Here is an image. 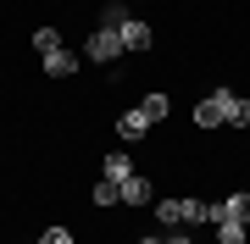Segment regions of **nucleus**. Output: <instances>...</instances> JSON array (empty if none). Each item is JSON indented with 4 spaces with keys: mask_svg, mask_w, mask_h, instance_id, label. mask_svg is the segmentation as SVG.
Returning <instances> with one entry per match:
<instances>
[{
    "mask_svg": "<svg viewBox=\"0 0 250 244\" xmlns=\"http://www.w3.org/2000/svg\"><path fill=\"white\" fill-rule=\"evenodd\" d=\"M195 122L200 128H250V100H239L233 89H217L195 106Z\"/></svg>",
    "mask_w": 250,
    "mask_h": 244,
    "instance_id": "obj_1",
    "label": "nucleus"
},
{
    "mask_svg": "<svg viewBox=\"0 0 250 244\" xmlns=\"http://www.w3.org/2000/svg\"><path fill=\"white\" fill-rule=\"evenodd\" d=\"M34 50H39V61H45L50 78H72V67H78V61H72V50L62 45L56 28H39V34H34Z\"/></svg>",
    "mask_w": 250,
    "mask_h": 244,
    "instance_id": "obj_2",
    "label": "nucleus"
},
{
    "mask_svg": "<svg viewBox=\"0 0 250 244\" xmlns=\"http://www.w3.org/2000/svg\"><path fill=\"white\" fill-rule=\"evenodd\" d=\"M156 217H161V227H206L211 206H200V200H156Z\"/></svg>",
    "mask_w": 250,
    "mask_h": 244,
    "instance_id": "obj_3",
    "label": "nucleus"
},
{
    "mask_svg": "<svg viewBox=\"0 0 250 244\" xmlns=\"http://www.w3.org/2000/svg\"><path fill=\"white\" fill-rule=\"evenodd\" d=\"M83 56H89V61H117V56H123V34H117V28H100V34H89Z\"/></svg>",
    "mask_w": 250,
    "mask_h": 244,
    "instance_id": "obj_4",
    "label": "nucleus"
},
{
    "mask_svg": "<svg viewBox=\"0 0 250 244\" xmlns=\"http://www.w3.org/2000/svg\"><path fill=\"white\" fill-rule=\"evenodd\" d=\"M117 34H123V50H150V45H156V34H150V28H145L139 17H128L123 28H117Z\"/></svg>",
    "mask_w": 250,
    "mask_h": 244,
    "instance_id": "obj_5",
    "label": "nucleus"
},
{
    "mask_svg": "<svg viewBox=\"0 0 250 244\" xmlns=\"http://www.w3.org/2000/svg\"><path fill=\"white\" fill-rule=\"evenodd\" d=\"M117 200H123V206H150V178H145V172H134V178L117 189Z\"/></svg>",
    "mask_w": 250,
    "mask_h": 244,
    "instance_id": "obj_6",
    "label": "nucleus"
},
{
    "mask_svg": "<svg viewBox=\"0 0 250 244\" xmlns=\"http://www.w3.org/2000/svg\"><path fill=\"white\" fill-rule=\"evenodd\" d=\"M117 133H123L128 145H134V139H145V133H150V117H145L139 106H134V111H123V122H117Z\"/></svg>",
    "mask_w": 250,
    "mask_h": 244,
    "instance_id": "obj_7",
    "label": "nucleus"
},
{
    "mask_svg": "<svg viewBox=\"0 0 250 244\" xmlns=\"http://www.w3.org/2000/svg\"><path fill=\"white\" fill-rule=\"evenodd\" d=\"M128 178H134V161H128L123 150H111V155H106V183H117V189H123Z\"/></svg>",
    "mask_w": 250,
    "mask_h": 244,
    "instance_id": "obj_8",
    "label": "nucleus"
},
{
    "mask_svg": "<svg viewBox=\"0 0 250 244\" xmlns=\"http://www.w3.org/2000/svg\"><path fill=\"white\" fill-rule=\"evenodd\" d=\"M245 239H250L245 217H228V222H217V244H245Z\"/></svg>",
    "mask_w": 250,
    "mask_h": 244,
    "instance_id": "obj_9",
    "label": "nucleus"
},
{
    "mask_svg": "<svg viewBox=\"0 0 250 244\" xmlns=\"http://www.w3.org/2000/svg\"><path fill=\"white\" fill-rule=\"evenodd\" d=\"M139 111H145L150 122H161V117L172 111V100H167V94H145V100H139Z\"/></svg>",
    "mask_w": 250,
    "mask_h": 244,
    "instance_id": "obj_10",
    "label": "nucleus"
},
{
    "mask_svg": "<svg viewBox=\"0 0 250 244\" xmlns=\"http://www.w3.org/2000/svg\"><path fill=\"white\" fill-rule=\"evenodd\" d=\"M95 206H117V183H106V178L95 183Z\"/></svg>",
    "mask_w": 250,
    "mask_h": 244,
    "instance_id": "obj_11",
    "label": "nucleus"
},
{
    "mask_svg": "<svg viewBox=\"0 0 250 244\" xmlns=\"http://www.w3.org/2000/svg\"><path fill=\"white\" fill-rule=\"evenodd\" d=\"M100 17H106V28H123V22H128V6H117V0H111V6L100 11Z\"/></svg>",
    "mask_w": 250,
    "mask_h": 244,
    "instance_id": "obj_12",
    "label": "nucleus"
},
{
    "mask_svg": "<svg viewBox=\"0 0 250 244\" xmlns=\"http://www.w3.org/2000/svg\"><path fill=\"white\" fill-rule=\"evenodd\" d=\"M39 244H72V227H45V233H39Z\"/></svg>",
    "mask_w": 250,
    "mask_h": 244,
    "instance_id": "obj_13",
    "label": "nucleus"
},
{
    "mask_svg": "<svg viewBox=\"0 0 250 244\" xmlns=\"http://www.w3.org/2000/svg\"><path fill=\"white\" fill-rule=\"evenodd\" d=\"M161 244H195V239H189V233H172V239H161Z\"/></svg>",
    "mask_w": 250,
    "mask_h": 244,
    "instance_id": "obj_14",
    "label": "nucleus"
},
{
    "mask_svg": "<svg viewBox=\"0 0 250 244\" xmlns=\"http://www.w3.org/2000/svg\"><path fill=\"white\" fill-rule=\"evenodd\" d=\"M139 244H161V239H139Z\"/></svg>",
    "mask_w": 250,
    "mask_h": 244,
    "instance_id": "obj_15",
    "label": "nucleus"
},
{
    "mask_svg": "<svg viewBox=\"0 0 250 244\" xmlns=\"http://www.w3.org/2000/svg\"><path fill=\"white\" fill-rule=\"evenodd\" d=\"M245 227H250V211H245Z\"/></svg>",
    "mask_w": 250,
    "mask_h": 244,
    "instance_id": "obj_16",
    "label": "nucleus"
}]
</instances>
